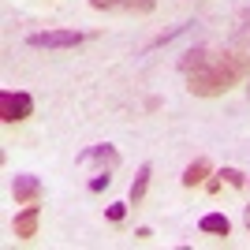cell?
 Returning a JSON list of instances; mask_svg holds the SVG:
<instances>
[{"label":"cell","mask_w":250,"mask_h":250,"mask_svg":"<svg viewBox=\"0 0 250 250\" xmlns=\"http://www.w3.org/2000/svg\"><path fill=\"white\" fill-rule=\"evenodd\" d=\"M179 71L187 75V90L194 97H220L239 86L250 71V56L243 49H187L179 56Z\"/></svg>","instance_id":"cell-1"},{"label":"cell","mask_w":250,"mask_h":250,"mask_svg":"<svg viewBox=\"0 0 250 250\" xmlns=\"http://www.w3.org/2000/svg\"><path fill=\"white\" fill-rule=\"evenodd\" d=\"M34 116V97L22 90H4L0 94V120L4 124H22Z\"/></svg>","instance_id":"cell-2"},{"label":"cell","mask_w":250,"mask_h":250,"mask_svg":"<svg viewBox=\"0 0 250 250\" xmlns=\"http://www.w3.org/2000/svg\"><path fill=\"white\" fill-rule=\"evenodd\" d=\"M83 42H86L83 30H42V34L26 38L30 49H75V45H83Z\"/></svg>","instance_id":"cell-3"},{"label":"cell","mask_w":250,"mask_h":250,"mask_svg":"<svg viewBox=\"0 0 250 250\" xmlns=\"http://www.w3.org/2000/svg\"><path fill=\"white\" fill-rule=\"evenodd\" d=\"M42 194H45L42 179L30 176V172H19V176L11 179V198L19 202V206H38V202H42Z\"/></svg>","instance_id":"cell-4"},{"label":"cell","mask_w":250,"mask_h":250,"mask_svg":"<svg viewBox=\"0 0 250 250\" xmlns=\"http://www.w3.org/2000/svg\"><path fill=\"white\" fill-rule=\"evenodd\" d=\"M157 0H90L97 11H124V15H149Z\"/></svg>","instance_id":"cell-5"},{"label":"cell","mask_w":250,"mask_h":250,"mask_svg":"<svg viewBox=\"0 0 250 250\" xmlns=\"http://www.w3.org/2000/svg\"><path fill=\"white\" fill-rule=\"evenodd\" d=\"M79 165H101V172H112L120 165V153H116V146H90L79 157Z\"/></svg>","instance_id":"cell-6"},{"label":"cell","mask_w":250,"mask_h":250,"mask_svg":"<svg viewBox=\"0 0 250 250\" xmlns=\"http://www.w3.org/2000/svg\"><path fill=\"white\" fill-rule=\"evenodd\" d=\"M38 217H42V213H38V206H26L19 217L11 220V231H15L19 239H34V231H38Z\"/></svg>","instance_id":"cell-7"},{"label":"cell","mask_w":250,"mask_h":250,"mask_svg":"<svg viewBox=\"0 0 250 250\" xmlns=\"http://www.w3.org/2000/svg\"><path fill=\"white\" fill-rule=\"evenodd\" d=\"M198 231H206V235H228L231 220L224 217V213H206V217L198 220Z\"/></svg>","instance_id":"cell-8"},{"label":"cell","mask_w":250,"mask_h":250,"mask_svg":"<svg viewBox=\"0 0 250 250\" xmlns=\"http://www.w3.org/2000/svg\"><path fill=\"white\" fill-rule=\"evenodd\" d=\"M206 176H209V161L206 157H198V161H190L187 165V172H183V187H198V183H206Z\"/></svg>","instance_id":"cell-9"},{"label":"cell","mask_w":250,"mask_h":250,"mask_svg":"<svg viewBox=\"0 0 250 250\" xmlns=\"http://www.w3.org/2000/svg\"><path fill=\"white\" fill-rule=\"evenodd\" d=\"M149 176H153V165H142L138 168V176H135V183H131V202H142L146 198V187H149Z\"/></svg>","instance_id":"cell-10"},{"label":"cell","mask_w":250,"mask_h":250,"mask_svg":"<svg viewBox=\"0 0 250 250\" xmlns=\"http://www.w3.org/2000/svg\"><path fill=\"white\" fill-rule=\"evenodd\" d=\"M235 38H239L243 45H250V8L239 15V30H235Z\"/></svg>","instance_id":"cell-11"},{"label":"cell","mask_w":250,"mask_h":250,"mask_svg":"<svg viewBox=\"0 0 250 250\" xmlns=\"http://www.w3.org/2000/svg\"><path fill=\"white\" fill-rule=\"evenodd\" d=\"M220 176H224V179H228V183H231V187H247V176H243V172H239V168H224V172H220Z\"/></svg>","instance_id":"cell-12"},{"label":"cell","mask_w":250,"mask_h":250,"mask_svg":"<svg viewBox=\"0 0 250 250\" xmlns=\"http://www.w3.org/2000/svg\"><path fill=\"white\" fill-rule=\"evenodd\" d=\"M108 183H112V176H108V172H97V176L90 179V190H104Z\"/></svg>","instance_id":"cell-13"},{"label":"cell","mask_w":250,"mask_h":250,"mask_svg":"<svg viewBox=\"0 0 250 250\" xmlns=\"http://www.w3.org/2000/svg\"><path fill=\"white\" fill-rule=\"evenodd\" d=\"M124 213H127V206H108V220H116V224L124 220Z\"/></svg>","instance_id":"cell-14"},{"label":"cell","mask_w":250,"mask_h":250,"mask_svg":"<svg viewBox=\"0 0 250 250\" xmlns=\"http://www.w3.org/2000/svg\"><path fill=\"white\" fill-rule=\"evenodd\" d=\"M243 224H247V231H250V206H247V213H243Z\"/></svg>","instance_id":"cell-15"}]
</instances>
